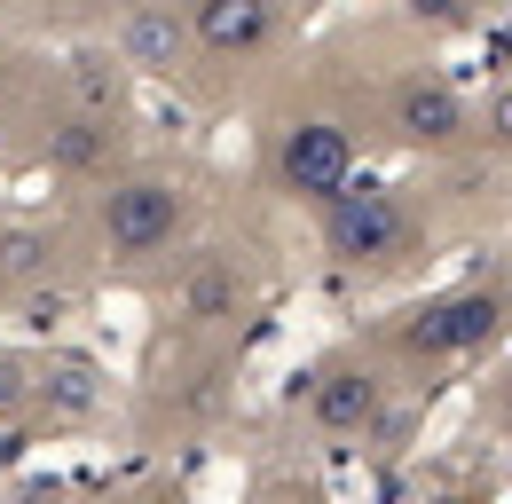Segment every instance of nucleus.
Masks as SVG:
<instances>
[{"mask_svg": "<svg viewBox=\"0 0 512 504\" xmlns=\"http://www.w3.org/2000/svg\"><path fill=\"white\" fill-rule=\"evenodd\" d=\"M268 174L284 197H300V205H323L331 189L355 182V134L347 119H331V111H300V119H284L268 134Z\"/></svg>", "mask_w": 512, "mask_h": 504, "instance_id": "4", "label": "nucleus"}, {"mask_svg": "<svg viewBox=\"0 0 512 504\" xmlns=\"http://www.w3.org/2000/svg\"><path fill=\"white\" fill-rule=\"evenodd\" d=\"M119 56L142 63V71H182V56H190V8H174V0H134L127 24H119Z\"/></svg>", "mask_w": 512, "mask_h": 504, "instance_id": "8", "label": "nucleus"}, {"mask_svg": "<svg viewBox=\"0 0 512 504\" xmlns=\"http://www.w3.org/2000/svg\"><path fill=\"white\" fill-rule=\"evenodd\" d=\"M323 221V245H331V260L339 268H355V276H394V268H410L418 260V245H426V229H418V213H410V197L386 182H355L331 189L316 205Z\"/></svg>", "mask_w": 512, "mask_h": 504, "instance_id": "1", "label": "nucleus"}, {"mask_svg": "<svg viewBox=\"0 0 512 504\" xmlns=\"http://www.w3.org/2000/svg\"><path fill=\"white\" fill-rule=\"evenodd\" d=\"M0 158H8V119H0Z\"/></svg>", "mask_w": 512, "mask_h": 504, "instance_id": "13", "label": "nucleus"}, {"mask_svg": "<svg viewBox=\"0 0 512 504\" xmlns=\"http://www.w3.org/2000/svg\"><path fill=\"white\" fill-rule=\"evenodd\" d=\"M418 16H434V32H473V0H410Z\"/></svg>", "mask_w": 512, "mask_h": 504, "instance_id": "11", "label": "nucleus"}, {"mask_svg": "<svg viewBox=\"0 0 512 504\" xmlns=\"http://www.w3.org/2000/svg\"><path fill=\"white\" fill-rule=\"evenodd\" d=\"M284 32V0H190V48L213 63H253Z\"/></svg>", "mask_w": 512, "mask_h": 504, "instance_id": "7", "label": "nucleus"}, {"mask_svg": "<svg viewBox=\"0 0 512 504\" xmlns=\"http://www.w3.org/2000/svg\"><path fill=\"white\" fill-rule=\"evenodd\" d=\"M111 142H119V134H111V119H103V111H79V119H64L56 134H48V150H56V166H64V174L103 166V158H111Z\"/></svg>", "mask_w": 512, "mask_h": 504, "instance_id": "9", "label": "nucleus"}, {"mask_svg": "<svg viewBox=\"0 0 512 504\" xmlns=\"http://www.w3.org/2000/svg\"><path fill=\"white\" fill-rule=\"evenodd\" d=\"M410 504H481V489H434V497H410Z\"/></svg>", "mask_w": 512, "mask_h": 504, "instance_id": "12", "label": "nucleus"}, {"mask_svg": "<svg viewBox=\"0 0 512 504\" xmlns=\"http://www.w3.org/2000/svg\"><path fill=\"white\" fill-rule=\"evenodd\" d=\"M512 323V292L505 284H449L426 308H410L394 331H386V355L402 371H442V363H465L481 347H497V331Z\"/></svg>", "mask_w": 512, "mask_h": 504, "instance_id": "2", "label": "nucleus"}, {"mask_svg": "<svg viewBox=\"0 0 512 504\" xmlns=\"http://www.w3.org/2000/svg\"><path fill=\"white\" fill-rule=\"evenodd\" d=\"M473 142H489L497 158H512V79H505V87H489V103L473 111Z\"/></svg>", "mask_w": 512, "mask_h": 504, "instance_id": "10", "label": "nucleus"}, {"mask_svg": "<svg viewBox=\"0 0 512 504\" xmlns=\"http://www.w3.org/2000/svg\"><path fill=\"white\" fill-rule=\"evenodd\" d=\"M386 126H394V142L418 150V158L473 150V103L449 87L442 71H402V79L386 87Z\"/></svg>", "mask_w": 512, "mask_h": 504, "instance_id": "6", "label": "nucleus"}, {"mask_svg": "<svg viewBox=\"0 0 512 504\" xmlns=\"http://www.w3.org/2000/svg\"><path fill=\"white\" fill-rule=\"evenodd\" d=\"M182 229H190V189L166 182V174H119V182L95 189V245L111 260L174 252Z\"/></svg>", "mask_w": 512, "mask_h": 504, "instance_id": "3", "label": "nucleus"}, {"mask_svg": "<svg viewBox=\"0 0 512 504\" xmlns=\"http://www.w3.org/2000/svg\"><path fill=\"white\" fill-rule=\"evenodd\" d=\"M308 426L323 441H379L394 426V371L363 363V355H339L308 378Z\"/></svg>", "mask_w": 512, "mask_h": 504, "instance_id": "5", "label": "nucleus"}]
</instances>
